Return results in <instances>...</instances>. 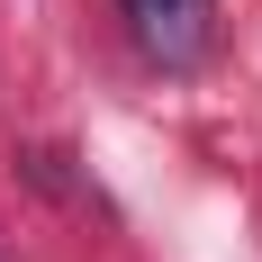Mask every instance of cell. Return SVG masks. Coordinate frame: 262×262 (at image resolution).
Here are the masks:
<instances>
[{
    "label": "cell",
    "instance_id": "obj_1",
    "mask_svg": "<svg viewBox=\"0 0 262 262\" xmlns=\"http://www.w3.org/2000/svg\"><path fill=\"white\" fill-rule=\"evenodd\" d=\"M208 9H217V0H127L145 54H163V63H199V46H208Z\"/></svg>",
    "mask_w": 262,
    "mask_h": 262
}]
</instances>
